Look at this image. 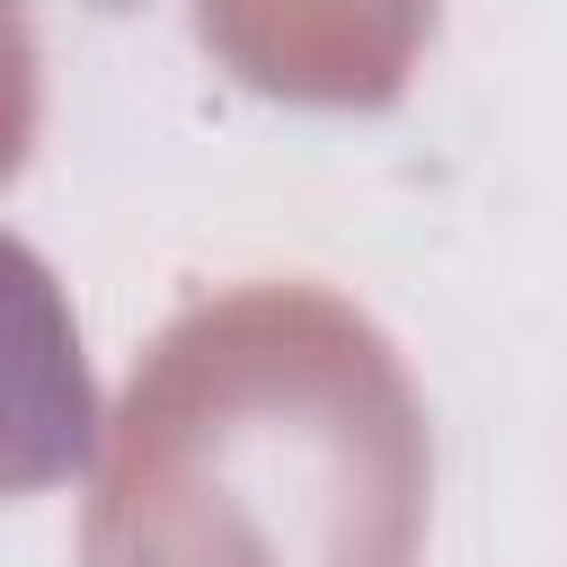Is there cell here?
Returning <instances> with one entry per match:
<instances>
[{"label": "cell", "mask_w": 567, "mask_h": 567, "mask_svg": "<svg viewBox=\"0 0 567 567\" xmlns=\"http://www.w3.org/2000/svg\"><path fill=\"white\" fill-rule=\"evenodd\" d=\"M97 390L80 372V337L62 319L53 275L0 230V496L89 470Z\"/></svg>", "instance_id": "obj_1"}]
</instances>
